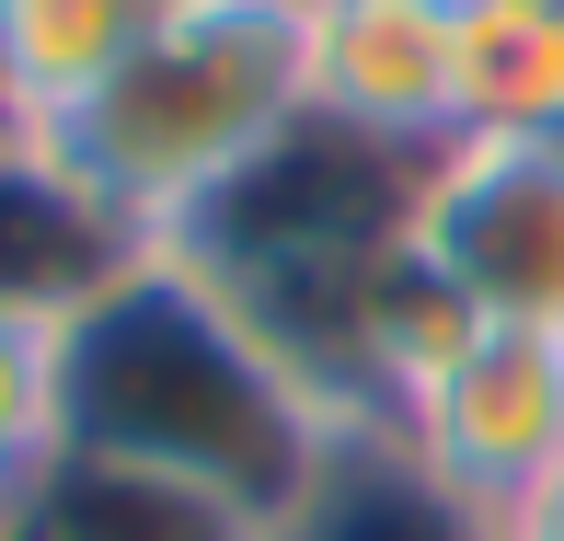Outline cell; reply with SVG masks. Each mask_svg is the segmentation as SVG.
<instances>
[{
    "instance_id": "obj_8",
    "label": "cell",
    "mask_w": 564,
    "mask_h": 541,
    "mask_svg": "<svg viewBox=\"0 0 564 541\" xmlns=\"http://www.w3.org/2000/svg\"><path fill=\"white\" fill-rule=\"evenodd\" d=\"M185 12L196 0H0V93H12L23 139H46L58 116H82L93 93Z\"/></svg>"
},
{
    "instance_id": "obj_4",
    "label": "cell",
    "mask_w": 564,
    "mask_h": 541,
    "mask_svg": "<svg viewBox=\"0 0 564 541\" xmlns=\"http://www.w3.org/2000/svg\"><path fill=\"white\" fill-rule=\"evenodd\" d=\"M392 437L449 484V496H473L484 519L519 507L530 484L564 461V334L473 323V334L438 357V380L403 403Z\"/></svg>"
},
{
    "instance_id": "obj_7",
    "label": "cell",
    "mask_w": 564,
    "mask_h": 541,
    "mask_svg": "<svg viewBox=\"0 0 564 541\" xmlns=\"http://www.w3.org/2000/svg\"><path fill=\"white\" fill-rule=\"evenodd\" d=\"M127 253H150V242H127V230L58 173L46 139H12V150H0V312L69 323Z\"/></svg>"
},
{
    "instance_id": "obj_10",
    "label": "cell",
    "mask_w": 564,
    "mask_h": 541,
    "mask_svg": "<svg viewBox=\"0 0 564 541\" xmlns=\"http://www.w3.org/2000/svg\"><path fill=\"white\" fill-rule=\"evenodd\" d=\"M69 450L58 415V323L46 312H0V519L35 496V473Z\"/></svg>"
},
{
    "instance_id": "obj_1",
    "label": "cell",
    "mask_w": 564,
    "mask_h": 541,
    "mask_svg": "<svg viewBox=\"0 0 564 541\" xmlns=\"http://www.w3.org/2000/svg\"><path fill=\"white\" fill-rule=\"evenodd\" d=\"M58 415H69V450L185 473L208 496L253 507L265 530L312 496V473L346 437L289 380V357L253 334V312L173 242L127 253L58 323Z\"/></svg>"
},
{
    "instance_id": "obj_11",
    "label": "cell",
    "mask_w": 564,
    "mask_h": 541,
    "mask_svg": "<svg viewBox=\"0 0 564 541\" xmlns=\"http://www.w3.org/2000/svg\"><path fill=\"white\" fill-rule=\"evenodd\" d=\"M496 541H564V461L530 484L519 507H496Z\"/></svg>"
},
{
    "instance_id": "obj_2",
    "label": "cell",
    "mask_w": 564,
    "mask_h": 541,
    "mask_svg": "<svg viewBox=\"0 0 564 541\" xmlns=\"http://www.w3.org/2000/svg\"><path fill=\"white\" fill-rule=\"evenodd\" d=\"M312 127V46L300 0H196L185 23L139 46L82 116L46 127L58 173L127 242H185L196 219Z\"/></svg>"
},
{
    "instance_id": "obj_5",
    "label": "cell",
    "mask_w": 564,
    "mask_h": 541,
    "mask_svg": "<svg viewBox=\"0 0 564 541\" xmlns=\"http://www.w3.org/2000/svg\"><path fill=\"white\" fill-rule=\"evenodd\" d=\"M300 46L323 127L403 162L460 139V0H300Z\"/></svg>"
},
{
    "instance_id": "obj_3",
    "label": "cell",
    "mask_w": 564,
    "mask_h": 541,
    "mask_svg": "<svg viewBox=\"0 0 564 541\" xmlns=\"http://www.w3.org/2000/svg\"><path fill=\"white\" fill-rule=\"evenodd\" d=\"M403 253L473 323L564 334V150L553 139H449L426 150Z\"/></svg>"
},
{
    "instance_id": "obj_9",
    "label": "cell",
    "mask_w": 564,
    "mask_h": 541,
    "mask_svg": "<svg viewBox=\"0 0 564 541\" xmlns=\"http://www.w3.org/2000/svg\"><path fill=\"white\" fill-rule=\"evenodd\" d=\"M276 541H496V519L473 496H449L392 426H357L312 473V496L276 519Z\"/></svg>"
},
{
    "instance_id": "obj_6",
    "label": "cell",
    "mask_w": 564,
    "mask_h": 541,
    "mask_svg": "<svg viewBox=\"0 0 564 541\" xmlns=\"http://www.w3.org/2000/svg\"><path fill=\"white\" fill-rule=\"evenodd\" d=\"M0 541H276L253 507L208 496L185 473L150 461H105V450H58L35 473V496L0 519Z\"/></svg>"
},
{
    "instance_id": "obj_12",
    "label": "cell",
    "mask_w": 564,
    "mask_h": 541,
    "mask_svg": "<svg viewBox=\"0 0 564 541\" xmlns=\"http://www.w3.org/2000/svg\"><path fill=\"white\" fill-rule=\"evenodd\" d=\"M12 139H23V116H12V93H0V150H12Z\"/></svg>"
}]
</instances>
